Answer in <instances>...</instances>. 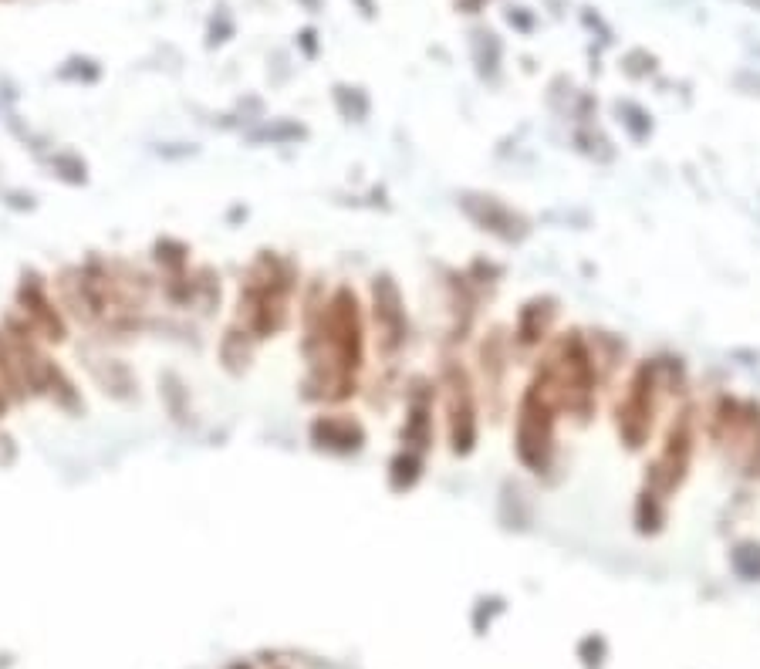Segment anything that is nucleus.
I'll use <instances>...</instances> for the list:
<instances>
[{"instance_id": "f3484780", "label": "nucleus", "mask_w": 760, "mask_h": 669, "mask_svg": "<svg viewBox=\"0 0 760 669\" xmlns=\"http://www.w3.org/2000/svg\"><path fill=\"white\" fill-rule=\"evenodd\" d=\"M622 112L629 115V119H625V126H629V132H632V136H636V139H646L649 132H652V122L646 119V112H642V109H636V105H625Z\"/></svg>"}, {"instance_id": "ddd939ff", "label": "nucleus", "mask_w": 760, "mask_h": 669, "mask_svg": "<svg viewBox=\"0 0 760 669\" xmlns=\"http://www.w3.org/2000/svg\"><path fill=\"white\" fill-rule=\"evenodd\" d=\"M507 338L504 332H490L484 342H480V372H484V382L490 392H500L504 386V376H507Z\"/></svg>"}, {"instance_id": "f257e3e1", "label": "nucleus", "mask_w": 760, "mask_h": 669, "mask_svg": "<svg viewBox=\"0 0 760 669\" xmlns=\"http://www.w3.org/2000/svg\"><path fill=\"white\" fill-rule=\"evenodd\" d=\"M304 359L308 379L304 396L321 403H345L355 396L362 355H365V321L352 288H338L332 298H321L315 288L304 305Z\"/></svg>"}, {"instance_id": "7ed1b4c3", "label": "nucleus", "mask_w": 760, "mask_h": 669, "mask_svg": "<svg viewBox=\"0 0 760 669\" xmlns=\"http://www.w3.org/2000/svg\"><path fill=\"white\" fill-rule=\"evenodd\" d=\"M298 288L294 264L264 251L250 264V274L240 288V321L254 338L277 335L291 318V294Z\"/></svg>"}, {"instance_id": "9d476101", "label": "nucleus", "mask_w": 760, "mask_h": 669, "mask_svg": "<svg viewBox=\"0 0 760 669\" xmlns=\"http://www.w3.org/2000/svg\"><path fill=\"white\" fill-rule=\"evenodd\" d=\"M433 399L436 386L423 376H416L406 389V423H402V446L426 457L433 446Z\"/></svg>"}, {"instance_id": "0eeeda50", "label": "nucleus", "mask_w": 760, "mask_h": 669, "mask_svg": "<svg viewBox=\"0 0 760 669\" xmlns=\"http://www.w3.org/2000/svg\"><path fill=\"white\" fill-rule=\"evenodd\" d=\"M440 389H443L450 450L456 457H470V453L477 450V436H480V409H477V392H473L470 372L456 359H443Z\"/></svg>"}, {"instance_id": "6e6552de", "label": "nucleus", "mask_w": 760, "mask_h": 669, "mask_svg": "<svg viewBox=\"0 0 760 669\" xmlns=\"http://www.w3.org/2000/svg\"><path fill=\"white\" fill-rule=\"evenodd\" d=\"M372 325H375V349L386 359L399 355L409 335V318L399 284L389 274H379L372 281Z\"/></svg>"}, {"instance_id": "20e7f679", "label": "nucleus", "mask_w": 760, "mask_h": 669, "mask_svg": "<svg viewBox=\"0 0 760 669\" xmlns=\"http://www.w3.org/2000/svg\"><path fill=\"white\" fill-rule=\"evenodd\" d=\"M544 362H548L551 376L558 382L565 413L575 416L578 423H588L595 413V389H598V362L592 342L581 332H565L551 345Z\"/></svg>"}, {"instance_id": "1a4fd4ad", "label": "nucleus", "mask_w": 760, "mask_h": 669, "mask_svg": "<svg viewBox=\"0 0 760 669\" xmlns=\"http://www.w3.org/2000/svg\"><path fill=\"white\" fill-rule=\"evenodd\" d=\"M460 210L477 223V230L497 237L500 244H524L527 234H531V223L521 217L514 207H507L500 196L490 193H463L460 196Z\"/></svg>"}, {"instance_id": "2eb2a0df", "label": "nucleus", "mask_w": 760, "mask_h": 669, "mask_svg": "<svg viewBox=\"0 0 760 669\" xmlns=\"http://www.w3.org/2000/svg\"><path fill=\"white\" fill-rule=\"evenodd\" d=\"M666 524V501L659 494L642 487L639 490V501H636V528L639 534H659Z\"/></svg>"}, {"instance_id": "423d86ee", "label": "nucleus", "mask_w": 760, "mask_h": 669, "mask_svg": "<svg viewBox=\"0 0 760 669\" xmlns=\"http://www.w3.org/2000/svg\"><path fill=\"white\" fill-rule=\"evenodd\" d=\"M696 430H700V416H696L693 406L679 409L676 419L669 423V433L663 440V450L659 457L646 467V490L659 494L663 501L676 494L683 487L686 474H690V463H693V450H696Z\"/></svg>"}, {"instance_id": "dca6fc26", "label": "nucleus", "mask_w": 760, "mask_h": 669, "mask_svg": "<svg viewBox=\"0 0 760 669\" xmlns=\"http://www.w3.org/2000/svg\"><path fill=\"white\" fill-rule=\"evenodd\" d=\"M730 565L744 582H760V541H740L730 551Z\"/></svg>"}, {"instance_id": "4468645a", "label": "nucleus", "mask_w": 760, "mask_h": 669, "mask_svg": "<svg viewBox=\"0 0 760 669\" xmlns=\"http://www.w3.org/2000/svg\"><path fill=\"white\" fill-rule=\"evenodd\" d=\"M419 477H423V457L402 446L389 463V487L396 490V494H406V490H413L419 484Z\"/></svg>"}, {"instance_id": "9b49d317", "label": "nucleus", "mask_w": 760, "mask_h": 669, "mask_svg": "<svg viewBox=\"0 0 760 669\" xmlns=\"http://www.w3.org/2000/svg\"><path fill=\"white\" fill-rule=\"evenodd\" d=\"M554 318H558V301L551 294H538V298L524 301L514 321V345L517 349H534L548 338Z\"/></svg>"}, {"instance_id": "f03ea898", "label": "nucleus", "mask_w": 760, "mask_h": 669, "mask_svg": "<svg viewBox=\"0 0 760 669\" xmlns=\"http://www.w3.org/2000/svg\"><path fill=\"white\" fill-rule=\"evenodd\" d=\"M558 416H565V406H561V392L558 382H554L548 362H538L531 382L521 392V403H517L514 416V450L517 460L524 463L531 474H548L554 463V450H558V436H554V426H558Z\"/></svg>"}, {"instance_id": "39448f33", "label": "nucleus", "mask_w": 760, "mask_h": 669, "mask_svg": "<svg viewBox=\"0 0 760 669\" xmlns=\"http://www.w3.org/2000/svg\"><path fill=\"white\" fill-rule=\"evenodd\" d=\"M663 396H669V389L663 376H659V362L656 359L639 362L629 376L625 396L615 406V430H619L625 450H642L649 443L659 413V399Z\"/></svg>"}, {"instance_id": "f8f14e48", "label": "nucleus", "mask_w": 760, "mask_h": 669, "mask_svg": "<svg viewBox=\"0 0 760 669\" xmlns=\"http://www.w3.org/2000/svg\"><path fill=\"white\" fill-rule=\"evenodd\" d=\"M311 440H315V446H321V450L355 453V450H362L365 430H362L359 419L342 416V413H328L311 423Z\"/></svg>"}]
</instances>
